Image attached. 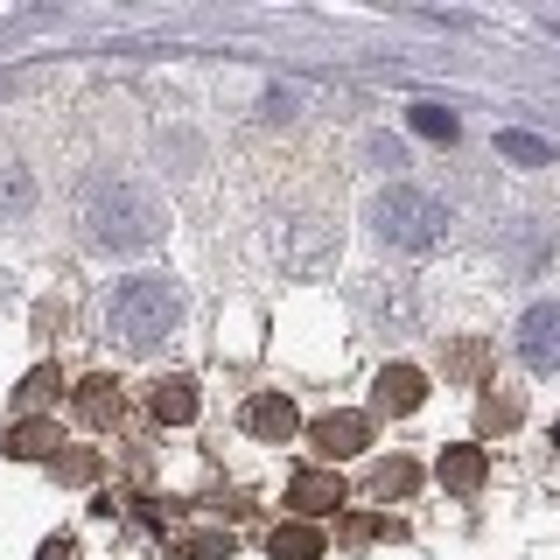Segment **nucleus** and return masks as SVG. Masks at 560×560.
Listing matches in <instances>:
<instances>
[{
  "label": "nucleus",
  "instance_id": "obj_1",
  "mask_svg": "<svg viewBox=\"0 0 560 560\" xmlns=\"http://www.w3.org/2000/svg\"><path fill=\"white\" fill-rule=\"evenodd\" d=\"M162 224H168L162 197L148 183H133V175H105V183H92V197H84V238L98 253H140V245L162 238Z\"/></svg>",
  "mask_w": 560,
  "mask_h": 560
},
{
  "label": "nucleus",
  "instance_id": "obj_2",
  "mask_svg": "<svg viewBox=\"0 0 560 560\" xmlns=\"http://www.w3.org/2000/svg\"><path fill=\"white\" fill-rule=\"evenodd\" d=\"M175 323H183V288H175L168 273H127L113 288V302H105V329H113L119 350H133V358L162 350L175 337Z\"/></svg>",
  "mask_w": 560,
  "mask_h": 560
},
{
  "label": "nucleus",
  "instance_id": "obj_3",
  "mask_svg": "<svg viewBox=\"0 0 560 560\" xmlns=\"http://www.w3.org/2000/svg\"><path fill=\"white\" fill-rule=\"evenodd\" d=\"M372 232L385 245H399V253H428V245L448 232V210L434 203L428 189L393 183V189H378V197H372Z\"/></svg>",
  "mask_w": 560,
  "mask_h": 560
},
{
  "label": "nucleus",
  "instance_id": "obj_4",
  "mask_svg": "<svg viewBox=\"0 0 560 560\" xmlns=\"http://www.w3.org/2000/svg\"><path fill=\"white\" fill-rule=\"evenodd\" d=\"M512 350H518L525 372L560 378V302H533V308H525L518 329H512Z\"/></svg>",
  "mask_w": 560,
  "mask_h": 560
},
{
  "label": "nucleus",
  "instance_id": "obj_5",
  "mask_svg": "<svg viewBox=\"0 0 560 560\" xmlns=\"http://www.w3.org/2000/svg\"><path fill=\"white\" fill-rule=\"evenodd\" d=\"M245 434H259V442H288L294 428H302V413H294V399L288 393H259V399H245Z\"/></svg>",
  "mask_w": 560,
  "mask_h": 560
},
{
  "label": "nucleus",
  "instance_id": "obj_6",
  "mask_svg": "<svg viewBox=\"0 0 560 560\" xmlns=\"http://www.w3.org/2000/svg\"><path fill=\"white\" fill-rule=\"evenodd\" d=\"M364 434H372V420L364 413H329V420H315V448L337 463V455H350V448H364Z\"/></svg>",
  "mask_w": 560,
  "mask_h": 560
},
{
  "label": "nucleus",
  "instance_id": "obj_7",
  "mask_svg": "<svg viewBox=\"0 0 560 560\" xmlns=\"http://www.w3.org/2000/svg\"><path fill=\"white\" fill-rule=\"evenodd\" d=\"M294 504H302V512H337V504H343V477H329V469H302V477H294Z\"/></svg>",
  "mask_w": 560,
  "mask_h": 560
},
{
  "label": "nucleus",
  "instance_id": "obj_8",
  "mask_svg": "<svg viewBox=\"0 0 560 560\" xmlns=\"http://www.w3.org/2000/svg\"><path fill=\"white\" fill-rule=\"evenodd\" d=\"M378 407H393V413H413L420 407V372H413V364L378 372Z\"/></svg>",
  "mask_w": 560,
  "mask_h": 560
},
{
  "label": "nucleus",
  "instance_id": "obj_9",
  "mask_svg": "<svg viewBox=\"0 0 560 560\" xmlns=\"http://www.w3.org/2000/svg\"><path fill=\"white\" fill-rule=\"evenodd\" d=\"M154 413L175 420V428L197 420V385H189V378H162V385H154Z\"/></svg>",
  "mask_w": 560,
  "mask_h": 560
},
{
  "label": "nucleus",
  "instance_id": "obj_10",
  "mask_svg": "<svg viewBox=\"0 0 560 560\" xmlns=\"http://www.w3.org/2000/svg\"><path fill=\"white\" fill-rule=\"evenodd\" d=\"M498 154H512V162H525V168H553V148L539 133H518V127L498 133Z\"/></svg>",
  "mask_w": 560,
  "mask_h": 560
},
{
  "label": "nucleus",
  "instance_id": "obj_11",
  "mask_svg": "<svg viewBox=\"0 0 560 560\" xmlns=\"http://www.w3.org/2000/svg\"><path fill=\"white\" fill-rule=\"evenodd\" d=\"M273 560H323V533H315V525H280Z\"/></svg>",
  "mask_w": 560,
  "mask_h": 560
},
{
  "label": "nucleus",
  "instance_id": "obj_12",
  "mask_svg": "<svg viewBox=\"0 0 560 560\" xmlns=\"http://www.w3.org/2000/svg\"><path fill=\"white\" fill-rule=\"evenodd\" d=\"M442 483H448V490H477V483H483V455H477V448H448V455H442Z\"/></svg>",
  "mask_w": 560,
  "mask_h": 560
},
{
  "label": "nucleus",
  "instance_id": "obj_13",
  "mask_svg": "<svg viewBox=\"0 0 560 560\" xmlns=\"http://www.w3.org/2000/svg\"><path fill=\"white\" fill-rule=\"evenodd\" d=\"M407 119H413V133H420V140H455V133H463V119H455L448 105H413Z\"/></svg>",
  "mask_w": 560,
  "mask_h": 560
},
{
  "label": "nucleus",
  "instance_id": "obj_14",
  "mask_svg": "<svg viewBox=\"0 0 560 560\" xmlns=\"http://www.w3.org/2000/svg\"><path fill=\"white\" fill-rule=\"evenodd\" d=\"M78 413H84V420H113V413H119V385H113V378L78 385Z\"/></svg>",
  "mask_w": 560,
  "mask_h": 560
},
{
  "label": "nucleus",
  "instance_id": "obj_15",
  "mask_svg": "<svg viewBox=\"0 0 560 560\" xmlns=\"http://www.w3.org/2000/svg\"><path fill=\"white\" fill-rule=\"evenodd\" d=\"M378 490H385V498L413 490V463H378Z\"/></svg>",
  "mask_w": 560,
  "mask_h": 560
},
{
  "label": "nucleus",
  "instance_id": "obj_16",
  "mask_svg": "<svg viewBox=\"0 0 560 560\" xmlns=\"http://www.w3.org/2000/svg\"><path fill=\"white\" fill-rule=\"evenodd\" d=\"M49 448V428H14V455H43Z\"/></svg>",
  "mask_w": 560,
  "mask_h": 560
},
{
  "label": "nucleus",
  "instance_id": "obj_17",
  "mask_svg": "<svg viewBox=\"0 0 560 560\" xmlns=\"http://www.w3.org/2000/svg\"><path fill=\"white\" fill-rule=\"evenodd\" d=\"M43 560H78V553H70V539H49V547H43Z\"/></svg>",
  "mask_w": 560,
  "mask_h": 560
},
{
  "label": "nucleus",
  "instance_id": "obj_18",
  "mask_svg": "<svg viewBox=\"0 0 560 560\" xmlns=\"http://www.w3.org/2000/svg\"><path fill=\"white\" fill-rule=\"evenodd\" d=\"M553 35H560V22H553Z\"/></svg>",
  "mask_w": 560,
  "mask_h": 560
}]
</instances>
